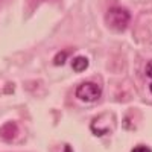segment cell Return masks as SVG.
<instances>
[{
	"label": "cell",
	"mask_w": 152,
	"mask_h": 152,
	"mask_svg": "<svg viewBox=\"0 0 152 152\" xmlns=\"http://www.w3.org/2000/svg\"><path fill=\"white\" fill-rule=\"evenodd\" d=\"M18 135V126L15 122H6L2 128H0V137L6 142H11Z\"/></svg>",
	"instance_id": "3957f363"
},
{
	"label": "cell",
	"mask_w": 152,
	"mask_h": 152,
	"mask_svg": "<svg viewBox=\"0 0 152 152\" xmlns=\"http://www.w3.org/2000/svg\"><path fill=\"white\" fill-rule=\"evenodd\" d=\"M66 58H67V52H59V53L55 56V59H53L55 66H61V64H64V62H66Z\"/></svg>",
	"instance_id": "8992f818"
},
{
	"label": "cell",
	"mask_w": 152,
	"mask_h": 152,
	"mask_svg": "<svg viewBox=\"0 0 152 152\" xmlns=\"http://www.w3.org/2000/svg\"><path fill=\"white\" fill-rule=\"evenodd\" d=\"M146 75L149 76V78H152V61H149L148 66H146Z\"/></svg>",
	"instance_id": "ba28073f"
},
{
	"label": "cell",
	"mask_w": 152,
	"mask_h": 152,
	"mask_svg": "<svg viewBox=\"0 0 152 152\" xmlns=\"http://www.w3.org/2000/svg\"><path fill=\"white\" fill-rule=\"evenodd\" d=\"M91 131L94 132V135H104L110 132V119L108 122H102V114L99 117H96L91 122Z\"/></svg>",
	"instance_id": "277c9868"
},
{
	"label": "cell",
	"mask_w": 152,
	"mask_h": 152,
	"mask_svg": "<svg viewBox=\"0 0 152 152\" xmlns=\"http://www.w3.org/2000/svg\"><path fill=\"white\" fill-rule=\"evenodd\" d=\"M64 152H73V151H72V148H70L69 145H66V146H64Z\"/></svg>",
	"instance_id": "9c48e42d"
},
{
	"label": "cell",
	"mask_w": 152,
	"mask_h": 152,
	"mask_svg": "<svg viewBox=\"0 0 152 152\" xmlns=\"http://www.w3.org/2000/svg\"><path fill=\"white\" fill-rule=\"evenodd\" d=\"M131 152H152V149L148 148V146H145V145H138V146H135Z\"/></svg>",
	"instance_id": "52a82bcc"
},
{
	"label": "cell",
	"mask_w": 152,
	"mask_h": 152,
	"mask_svg": "<svg viewBox=\"0 0 152 152\" xmlns=\"http://www.w3.org/2000/svg\"><path fill=\"white\" fill-rule=\"evenodd\" d=\"M72 67L75 72H84L88 67V59L85 56H76L72 62Z\"/></svg>",
	"instance_id": "5b68a950"
},
{
	"label": "cell",
	"mask_w": 152,
	"mask_h": 152,
	"mask_svg": "<svg viewBox=\"0 0 152 152\" xmlns=\"http://www.w3.org/2000/svg\"><path fill=\"white\" fill-rule=\"evenodd\" d=\"M102 94V88L94 82H82L76 88V97L84 102H94Z\"/></svg>",
	"instance_id": "7a4b0ae2"
},
{
	"label": "cell",
	"mask_w": 152,
	"mask_h": 152,
	"mask_svg": "<svg viewBox=\"0 0 152 152\" xmlns=\"http://www.w3.org/2000/svg\"><path fill=\"white\" fill-rule=\"evenodd\" d=\"M129 20H131V15L129 12L126 11L125 8L122 6H113L107 11V15H105V21L107 24L113 29V31H125L129 24Z\"/></svg>",
	"instance_id": "6da1fadb"
},
{
	"label": "cell",
	"mask_w": 152,
	"mask_h": 152,
	"mask_svg": "<svg viewBox=\"0 0 152 152\" xmlns=\"http://www.w3.org/2000/svg\"><path fill=\"white\" fill-rule=\"evenodd\" d=\"M149 90H151V93H152V84L149 85Z\"/></svg>",
	"instance_id": "30bf717a"
}]
</instances>
